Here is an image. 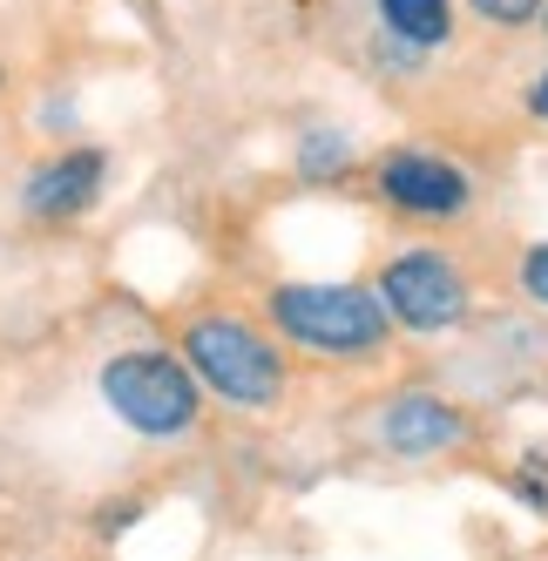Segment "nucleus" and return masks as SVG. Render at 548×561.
I'll return each instance as SVG.
<instances>
[{"label": "nucleus", "mask_w": 548, "mask_h": 561, "mask_svg": "<svg viewBox=\"0 0 548 561\" xmlns=\"http://www.w3.org/2000/svg\"><path fill=\"white\" fill-rule=\"evenodd\" d=\"M528 108H535V115H548V75H541V82L528 89Z\"/></svg>", "instance_id": "12"}, {"label": "nucleus", "mask_w": 548, "mask_h": 561, "mask_svg": "<svg viewBox=\"0 0 548 561\" xmlns=\"http://www.w3.org/2000/svg\"><path fill=\"white\" fill-rule=\"evenodd\" d=\"M339 163H345V142H339V136H311V142H305V170H311V176H332Z\"/></svg>", "instance_id": "10"}, {"label": "nucleus", "mask_w": 548, "mask_h": 561, "mask_svg": "<svg viewBox=\"0 0 548 561\" xmlns=\"http://www.w3.org/2000/svg\"><path fill=\"white\" fill-rule=\"evenodd\" d=\"M271 318L292 345H311L326 358H373L386 345V325H393L379 291H359V285H278Z\"/></svg>", "instance_id": "1"}, {"label": "nucleus", "mask_w": 548, "mask_h": 561, "mask_svg": "<svg viewBox=\"0 0 548 561\" xmlns=\"http://www.w3.org/2000/svg\"><path fill=\"white\" fill-rule=\"evenodd\" d=\"M460 433H467V420L447 407V399H434V392H407V399H393V407H386V420H379V439H386L393 454H407V460L447 454Z\"/></svg>", "instance_id": "6"}, {"label": "nucleus", "mask_w": 548, "mask_h": 561, "mask_svg": "<svg viewBox=\"0 0 548 561\" xmlns=\"http://www.w3.org/2000/svg\"><path fill=\"white\" fill-rule=\"evenodd\" d=\"M379 305L407 332H447L467 318V277L441 251H407L379 271Z\"/></svg>", "instance_id": "4"}, {"label": "nucleus", "mask_w": 548, "mask_h": 561, "mask_svg": "<svg viewBox=\"0 0 548 561\" xmlns=\"http://www.w3.org/2000/svg\"><path fill=\"white\" fill-rule=\"evenodd\" d=\"M475 14L494 21V27H528L541 14V0H475Z\"/></svg>", "instance_id": "9"}, {"label": "nucleus", "mask_w": 548, "mask_h": 561, "mask_svg": "<svg viewBox=\"0 0 548 561\" xmlns=\"http://www.w3.org/2000/svg\"><path fill=\"white\" fill-rule=\"evenodd\" d=\"M102 399H109V413L149 433V439H170V433H190L197 426V379L183 373V358L170 352H123V358H109L102 366Z\"/></svg>", "instance_id": "2"}, {"label": "nucleus", "mask_w": 548, "mask_h": 561, "mask_svg": "<svg viewBox=\"0 0 548 561\" xmlns=\"http://www.w3.org/2000/svg\"><path fill=\"white\" fill-rule=\"evenodd\" d=\"M379 196L400 204V210H413V217H460L467 196H475V183H467L454 163H441V156L400 149V156L379 163Z\"/></svg>", "instance_id": "5"}, {"label": "nucleus", "mask_w": 548, "mask_h": 561, "mask_svg": "<svg viewBox=\"0 0 548 561\" xmlns=\"http://www.w3.org/2000/svg\"><path fill=\"white\" fill-rule=\"evenodd\" d=\"M95 190H102V156L75 149V156H61V163H48L27 183V210L34 217H75V210L95 204Z\"/></svg>", "instance_id": "7"}, {"label": "nucleus", "mask_w": 548, "mask_h": 561, "mask_svg": "<svg viewBox=\"0 0 548 561\" xmlns=\"http://www.w3.org/2000/svg\"><path fill=\"white\" fill-rule=\"evenodd\" d=\"M522 291H528L535 305H548V244H535V251L522 257Z\"/></svg>", "instance_id": "11"}, {"label": "nucleus", "mask_w": 548, "mask_h": 561, "mask_svg": "<svg viewBox=\"0 0 548 561\" xmlns=\"http://www.w3.org/2000/svg\"><path fill=\"white\" fill-rule=\"evenodd\" d=\"M379 21L393 27L400 42H413V48H441L447 27H454L447 0H379Z\"/></svg>", "instance_id": "8"}, {"label": "nucleus", "mask_w": 548, "mask_h": 561, "mask_svg": "<svg viewBox=\"0 0 548 561\" xmlns=\"http://www.w3.org/2000/svg\"><path fill=\"white\" fill-rule=\"evenodd\" d=\"M183 352L190 366L204 373V386L230 407H271V399L285 392V358L278 345H264L244 318H197V325L183 332Z\"/></svg>", "instance_id": "3"}]
</instances>
